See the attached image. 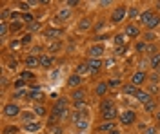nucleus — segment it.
Returning <instances> with one entry per match:
<instances>
[{"label":"nucleus","mask_w":160,"mask_h":134,"mask_svg":"<svg viewBox=\"0 0 160 134\" xmlns=\"http://www.w3.org/2000/svg\"><path fill=\"white\" fill-rule=\"evenodd\" d=\"M137 122V114H135V111H131V109H128V111H124V113L120 114V123L122 125H133Z\"/></svg>","instance_id":"nucleus-1"},{"label":"nucleus","mask_w":160,"mask_h":134,"mask_svg":"<svg viewBox=\"0 0 160 134\" xmlns=\"http://www.w3.org/2000/svg\"><path fill=\"white\" fill-rule=\"evenodd\" d=\"M126 15H128V9L124 6H118V7H115V11L111 13V22L113 24H120V22L126 18Z\"/></svg>","instance_id":"nucleus-2"},{"label":"nucleus","mask_w":160,"mask_h":134,"mask_svg":"<svg viewBox=\"0 0 160 134\" xmlns=\"http://www.w3.org/2000/svg\"><path fill=\"white\" fill-rule=\"evenodd\" d=\"M148 78H149V76H148V72L146 71H137L133 76H131L129 83H133L135 87H140V85H144V83L148 82Z\"/></svg>","instance_id":"nucleus-3"},{"label":"nucleus","mask_w":160,"mask_h":134,"mask_svg":"<svg viewBox=\"0 0 160 134\" xmlns=\"http://www.w3.org/2000/svg\"><path fill=\"white\" fill-rule=\"evenodd\" d=\"M100 116H102V120H104V122H115V120L118 118V109H117V107L106 109V111H102V113H100Z\"/></svg>","instance_id":"nucleus-4"},{"label":"nucleus","mask_w":160,"mask_h":134,"mask_svg":"<svg viewBox=\"0 0 160 134\" xmlns=\"http://www.w3.org/2000/svg\"><path fill=\"white\" fill-rule=\"evenodd\" d=\"M20 113V107L17 103H8L6 107H4V116H8V118H15V116H18Z\"/></svg>","instance_id":"nucleus-5"},{"label":"nucleus","mask_w":160,"mask_h":134,"mask_svg":"<svg viewBox=\"0 0 160 134\" xmlns=\"http://www.w3.org/2000/svg\"><path fill=\"white\" fill-rule=\"evenodd\" d=\"M104 45H100V44H95V45H91L89 47V58H97L100 60L102 58V54H104Z\"/></svg>","instance_id":"nucleus-6"},{"label":"nucleus","mask_w":160,"mask_h":134,"mask_svg":"<svg viewBox=\"0 0 160 134\" xmlns=\"http://www.w3.org/2000/svg\"><path fill=\"white\" fill-rule=\"evenodd\" d=\"M44 36H46V38H49V40H57V38L62 36V31L57 29V27H48V29L44 31Z\"/></svg>","instance_id":"nucleus-7"},{"label":"nucleus","mask_w":160,"mask_h":134,"mask_svg":"<svg viewBox=\"0 0 160 134\" xmlns=\"http://www.w3.org/2000/svg\"><path fill=\"white\" fill-rule=\"evenodd\" d=\"M108 89H109L108 82H100V83H97V87H95V94L100 96V98H104V96L108 94Z\"/></svg>","instance_id":"nucleus-8"},{"label":"nucleus","mask_w":160,"mask_h":134,"mask_svg":"<svg viewBox=\"0 0 160 134\" xmlns=\"http://www.w3.org/2000/svg\"><path fill=\"white\" fill-rule=\"evenodd\" d=\"M117 129V123L115 122H104V123L98 125V132H111V131H115Z\"/></svg>","instance_id":"nucleus-9"},{"label":"nucleus","mask_w":160,"mask_h":134,"mask_svg":"<svg viewBox=\"0 0 160 134\" xmlns=\"http://www.w3.org/2000/svg\"><path fill=\"white\" fill-rule=\"evenodd\" d=\"M26 67H28V69L40 67V56H28V58H26Z\"/></svg>","instance_id":"nucleus-10"},{"label":"nucleus","mask_w":160,"mask_h":134,"mask_svg":"<svg viewBox=\"0 0 160 134\" xmlns=\"http://www.w3.org/2000/svg\"><path fill=\"white\" fill-rule=\"evenodd\" d=\"M122 93H124V94H129V96H137V93H138V87H135L133 83H126V85H122Z\"/></svg>","instance_id":"nucleus-11"},{"label":"nucleus","mask_w":160,"mask_h":134,"mask_svg":"<svg viewBox=\"0 0 160 134\" xmlns=\"http://www.w3.org/2000/svg\"><path fill=\"white\" fill-rule=\"evenodd\" d=\"M135 98H137L140 103H144V105H146L148 102H151V94L148 93V91H140V89H138V93H137Z\"/></svg>","instance_id":"nucleus-12"},{"label":"nucleus","mask_w":160,"mask_h":134,"mask_svg":"<svg viewBox=\"0 0 160 134\" xmlns=\"http://www.w3.org/2000/svg\"><path fill=\"white\" fill-rule=\"evenodd\" d=\"M51 65H53V56H49V54H42V56H40V67L49 69Z\"/></svg>","instance_id":"nucleus-13"},{"label":"nucleus","mask_w":160,"mask_h":134,"mask_svg":"<svg viewBox=\"0 0 160 134\" xmlns=\"http://www.w3.org/2000/svg\"><path fill=\"white\" fill-rule=\"evenodd\" d=\"M80 83H82V76L75 72V74H71L69 80H68V87H78Z\"/></svg>","instance_id":"nucleus-14"},{"label":"nucleus","mask_w":160,"mask_h":134,"mask_svg":"<svg viewBox=\"0 0 160 134\" xmlns=\"http://www.w3.org/2000/svg\"><path fill=\"white\" fill-rule=\"evenodd\" d=\"M40 127H42V125H40L38 122H29V123L24 125V131H26V132H38Z\"/></svg>","instance_id":"nucleus-15"},{"label":"nucleus","mask_w":160,"mask_h":134,"mask_svg":"<svg viewBox=\"0 0 160 134\" xmlns=\"http://www.w3.org/2000/svg\"><path fill=\"white\" fill-rule=\"evenodd\" d=\"M88 65H89L91 72H97V71H100V67H102V60H97V58H89Z\"/></svg>","instance_id":"nucleus-16"},{"label":"nucleus","mask_w":160,"mask_h":134,"mask_svg":"<svg viewBox=\"0 0 160 134\" xmlns=\"http://www.w3.org/2000/svg\"><path fill=\"white\" fill-rule=\"evenodd\" d=\"M126 35H128V36H138V35H140L138 25H135V24H129V25L126 27Z\"/></svg>","instance_id":"nucleus-17"},{"label":"nucleus","mask_w":160,"mask_h":134,"mask_svg":"<svg viewBox=\"0 0 160 134\" xmlns=\"http://www.w3.org/2000/svg\"><path fill=\"white\" fill-rule=\"evenodd\" d=\"M71 98H73V102H84V100H86V91L77 89L75 93L71 94Z\"/></svg>","instance_id":"nucleus-18"},{"label":"nucleus","mask_w":160,"mask_h":134,"mask_svg":"<svg viewBox=\"0 0 160 134\" xmlns=\"http://www.w3.org/2000/svg\"><path fill=\"white\" fill-rule=\"evenodd\" d=\"M57 16H58L60 20H68L71 16V7H62V9L57 13Z\"/></svg>","instance_id":"nucleus-19"},{"label":"nucleus","mask_w":160,"mask_h":134,"mask_svg":"<svg viewBox=\"0 0 160 134\" xmlns=\"http://www.w3.org/2000/svg\"><path fill=\"white\" fill-rule=\"evenodd\" d=\"M111 107H115V102H113L111 98L102 100V102H100V113H102V111H106V109H111Z\"/></svg>","instance_id":"nucleus-20"},{"label":"nucleus","mask_w":160,"mask_h":134,"mask_svg":"<svg viewBox=\"0 0 160 134\" xmlns=\"http://www.w3.org/2000/svg\"><path fill=\"white\" fill-rule=\"evenodd\" d=\"M91 29V20L89 18H82L78 24V31H89Z\"/></svg>","instance_id":"nucleus-21"},{"label":"nucleus","mask_w":160,"mask_h":134,"mask_svg":"<svg viewBox=\"0 0 160 134\" xmlns=\"http://www.w3.org/2000/svg\"><path fill=\"white\" fill-rule=\"evenodd\" d=\"M153 16H155V15H153V11H144V13H140V22L146 25V24H148Z\"/></svg>","instance_id":"nucleus-22"},{"label":"nucleus","mask_w":160,"mask_h":134,"mask_svg":"<svg viewBox=\"0 0 160 134\" xmlns=\"http://www.w3.org/2000/svg\"><path fill=\"white\" fill-rule=\"evenodd\" d=\"M151 67L157 71L160 67V53H155V54H151Z\"/></svg>","instance_id":"nucleus-23"},{"label":"nucleus","mask_w":160,"mask_h":134,"mask_svg":"<svg viewBox=\"0 0 160 134\" xmlns=\"http://www.w3.org/2000/svg\"><path fill=\"white\" fill-rule=\"evenodd\" d=\"M88 72H91V69H89V65H88V62L86 63H78V67H77V74H88Z\"/></svg>","instance_id":"nucleus-24"},{"label":"nucleus","mask_w":160,"mask_h":134,"mask_svg":"<svg viewBox=\"0 0 160 134\" xmlns=\"http://www.w3.org/2000/svg\"><path fill=\"white\" fill-rule=\"evenodd\" d=\"M75 125H77L78 129H88V125H89V122H88V113L84 114V116H82V118H80Z\"/></svg>","instance_id":"nucleus-25"},{"label":"nucleus","mask_w":160,"mask_h":134,"mask_svg":"<svg viewBox=\"0 0 160 134\" xmlns=\"http://www.w3.org/2000/svg\"><path fill=\"white\" fill-rule=\"evenodd\" d=\"M157 25H160V16H157V15H155V16H153V18L146 24V27H148V29H155Z\"/></svg>","instance_id":"nucleus-26"},{"label":"nucleus","mask_w":160,"mask_h":134,"mask_svg":"<svg viewBox=\"0 0 160 134\" xmlns=\"http://www.w3.org/2000/svg\"><path fill=\"white\" fill-rule=\"evenodd\" d=\"M33 113L37 114V116H48V109L38 103V105H35V111H33Z\"/></svg>","instance_id":"nucleus-27"},{"label":"nucleus","mask_w":160,"mask_h":134,"mask_svg":"<svg viewBox=\"0 0 160 134\" xmlns=\"http://www.w3.org/2000/svg\"><path fill=\"white\" fill-rule=\"evenodd\" d=\"M9 31H11V29H9V25H8L6 22H0V36H2V38H6Z\"/></svg>","instance_id":"nucleus-28"},{"label":"nucleus","mask_w":160,"mask_h":134,"mask_svg":"<svg viewBox=\"0 0 160 134\" xmlns=\"http://www.w3.org/2000/svg\"><path fill=\"white\" fill-rule=\"evenodd\" d=\"M29 98L31 100H44V93L38 91V89H35V91H31L29 93Z\"/></svg>","instance_id":"nucleus-29"},{"label":"nucleus","mask_w":160,"mask_h":134,"mask_svg":"<svg viewBox=\"0 0 160 134\" xmlns=\"http://www.w3.org/2000/svg\"><path fill=\"white\" fill-rule=\"evenodd\" d=\"M17 132H18V127H15V125H6L4 131H2V134H17Z\"/></svg>","instance_id":"nucleus-30"},{"label":"nucleus","mask_w":160,"mask_h":134,"mask_svg":"<svg viewBox=\"0 0 160 134\" xmlns=\"http://www.w3.org/2000/svg\"><path fill=\"white\" fill-rule=\"evenodd\" d=\"M22 22L29 25V24H33V22H35V18H33V15H31V13H22Z\"/></svg>","instance_id":"nucleus-31"},{"label":"nucleus","mask_w":160,"mask_h":134,"mask_svg":"<svg viewBox=\"0 0 160 134\" xmlns=\"http://www.w3.org/2000/svg\"><path fill=\"white\" fill-rule=\"evenodd\" d=\"M33 78H35V74H33L31 71H28V69H26V71L20 74V80H24V82H28V80H33Z\"/></svg>","instance_id":"nucleus-32"},{"label":"nucleus","mask_w":160,"mask_h":134,"mask_svg":"<svg viewBox=\"0 0 160 134\" xmlns=\"http://www.w3.org/2000/svg\"><path fill=\"white\" fill-rule=\"evenodd\" d=\"M20 116H22V120H24L26 123H29V122H33V118H35V113H28V111H26V113H22Z\"/></svg>","instance_id":"nucleus-33"},{"label":"nucleus","mask_w":160,"mask_h":134,"mask_svg":"<svg viewBox=\"0 0 160 134\" xmlns=\"http://www.w3.org/2000/svg\"><path fill=\"white\" fill-rule=\"evenodd\" d=\"M124 44H126L124 35H117V36H115V45H117V47H124Z\"/></svg>","instance_id":"nucleus-34"},{"label":"nucleus","mask_w":160,"mask_h":134,"mask_svg":"<svg viewBox=\"0 0 160 134\" xmlns=\"http://www.w3.org/2000/svg\"><path fill=\"white\" fill-rule=\"evenodd\" d=\"M75 111H88V103L84 102H75Z\"/></svg>","instance_id":"nucleus-35"},{"label":"nucleus","mask_w":160,"mask_h":134,"mask_svg":"<svg viewBox=\"0 0 160 134\" xmlns=\"http://www.w3.org/2000/svg\"><path fill=\"white\" fill-rule=\"evenodd\" d=\"M22 25H24V22H15V24H11L9 25L11 33H18L20 29H22Z\"/></svg>","instance_id":"nucleus-36"},{"label":"nucleus","mask_w":160,"mask_h":134,"mask_svg":"<svg viewBox=\"0 0 160 134\" xmlns=\"http://www.w3.org/2000/svg\"><path fill=\"white\" fill-rule=\"evenodd\" d=\"M144 109H146L148 113H151V111H155V109H157V102H155V100H151V102H148L146 105H144Z\"/></svg>","instance_id":"nucleus-37"},{"label":"nucleus","mask_w":160,"mask_h":134,"mask_svg":"<svg viewBox=\"0 0 160 134\" xmlns=\"http://www.w3.org/2000/svg\"><path fill=\"white\" fill-rule=\"evenodd\" d=\"M22 47V40H13L9 44V49L11 51H17V49H20Z\"/></svg>","instance_id":"nucleus-38"},{"label":"nucleus","mask_w":160,"mask_h":134,"mask_svg":"<svg viewBox=\"0 0 160 134\" xmlns=\"http://www.w3.org/2000/svg\"><path fill=\"white\" fill-rule=\"evenodd\" d=\"M135 49H137L138 53H144L146 49H148V44H146V42H138V44L135 45Z\"/></svg>","instance_id":"nucleus-39"},{"label":"nucleus","mask_w":160,"mask_h":134,"mask_svg":"<svg viewBox=\"0 0 160 134\" xmlns=\"http://www.w3.org/2000/svg\"><path fill=\"white\" fill-rule=\"evenodd\" d=\"M108 85H109V87H113V89H115V87H120V85H122V82H120L118 78H111L109 82H108Z\"/></svg>","instance_id":"nucleus-40"},{"label":"nucleus","mask_w":160,"mask_h":134,"mask_svg":"<svg viewBox=\"0 0 160 134\" xmlns=\"http://www.w3.org/2000/svg\"><path fill=\"white\" fill-rule=\"evenodd\" d=\"M40 29V24L38 22H33V24H29V25H28V31L29 33H35V31H38Z\"/></svg>","instance_id":"nucleus-41"},{"label":"nucleus","mask_w":160,"mask_h":134,"mask_svg":"<svg viewBox=\"0 0 160 134\" xmlns=\"http://www.w3.org/2000/svg\"><path fill=\"white\" fill-rule=\"evenodd\" d=\"M18 67V62L15 60V58H11V60H8V69H11V71H15Z\"/></svg>","instance_id":"nucleus-42"},{"label":"nucleus","mask_w":160,"mask_h":134,"mask_svg":"<svg viewBox=\"0 0 160 134\" xmlns=\"http://www.w3.org/2000/svg\"><path fill=\"white\" fill-rule=\"evenodd\" d=\"M155 38H157V35H155L153 31H149V33H146V35H144V42H153Z\"/></svg>","instance_id":"nucleus-43"},{"label":"nucleus","mask_w":160,"mask_h":134,"mask_svg":"<svg viewBox=\"0 0 160 134\" xmlns=\"http://www.w3.org/2000/svg\"><path fill=\"white\" fill-rule=\"evenodd\" d=\"M31 40H33V35H31V33L24 35V36H22V45H26V44H31Z\"/></svg>","instance_id":"nucleus-44"},{"label":"nucleus","mask_w":160,"mask_h":134,"mask_svg":"<svg viewBox=\"0 0 160 134\" xmlns=\"http://www.w3.org/2000/svg\"><path fill=\"white\" fill-rule=\"evenodd\" d=\"M29 6H31L29 2H18V7L22 11H26V13H29Z\"/></svg>","instance_id":"nucleus-45"},{"label":"nucleus","mask_w":160,"mask_h":134,"mask_svg":"<svg viewBox=\"0 0 160 134\" xmlns=\"http://www.w3.org/2000/svg\"><path fill=\"white\" fill-rule=\"evenodd\" d=\"M11 13H13V11H9V9H6V7H4V9H2V22H6L8 16L11 18Z\"/></svg>","instance_id":"nucleus-46"},{"label":"nucleus","mask_w":160,"mask_h":134,"mask_svg":"<svg viewBox=\"0 0 160 134\" xmlns=\"http://www.w3.org/2000/svg\"><path fill=\"white\" fill-rule=\"evenodd\" d=\"M60 47H62L60 44H51V47H49L51 54H55V53H57V51H60Z\"/></svg>","instance_id":"nucleus-47"},{"label":"nucleus","mask_w":160,"mask_h":134,"mask_svg":"<svg viewBox=\"0 0 160 134\" xmlns=\"http://www.w3.org/2000/svg\"><path fill=\"white\" fill-rule=\"evenodd\" d=\"M128 13H129V16H131V18H135V16L138 15V9H137V7H131V9L128 11Z\"/></svg>","instance_id":"nucleus-48"},{"label":"nucleus","mask_w":160,"mask_h":134,"mask_svg":"<svg viewBox=\"0 0 160 134\" xmlns=\"http://www.w3.org/2000/svg\"><path fill=\"white\" fill-rule=\"evenodd\" d=\"M37 54H40V56H42V49H40V47H33V51H31V56H37Z\"/></svg>","instance_id":"nucleus-49"},{"label":"nucleus","mask_w":160,"mask_h":134,"mask_svg":"<svg viewBox=\"0 0 160 134\" xmlns=\"http://www.w3.org/2000/svg\"><path fill=\"white\" fill-rule=\"evenodd\" d=\"M149 82H153V83H158V74H157V72H153V74L149 76Z\"/></svg>","instance_id":"nucleus-50"},{"label":"nucleus","mask_w":160,"mask_h":134,"mask_svg":"<svg viewBox=\"0 0 160 134\" xmlns=\"http://www.w3.org/2000/svg\"><path fill=\"white\" fill-rule=\"evenodd\" d=\"M75 6H78V0H69L68 2V7H75Z\"/></svg>","instance_id":"nucleus-51"},{"label":"nucleus","mask_w":160,"mask_h":134,"mask_svg":"<svg viewBox=\"0 0 160 134\" xmlns=\"http://www.w3.org/2000/svg\"><path fill=\"white\" fill-rule=\"evenodd\" d=\"M102 27H104V22L100 20L98 24H97V25H95V31H100V29H102Z\"/></svg>","instance_id":"nucleus-52"},{"label":"nucleus","mask_w":160,"mask_h":134,"mask_svg":"<svg viewBox=\"0 0 160 134\" xmlns=\"http://www.w3.org/2000/svg\"><path fill=\"white\" fill-rule=\"evenodd\" d=\"M126 53V45L124 47H117V54H124Z\"/></svg>","instance_id":"nucleus-53"},{"label":"nucleus","mask_w":160,"mask_h":134,"mask_svg":"<svg viewBox=\"0 0 160 134\" xmlns=\"http://www.w3.org/2000/svg\"><path fill=\"white\" fill-rule=\"evenodd\" d=\"M24 83H26L24 80H18V82L15 83V87H17V89H20V87H24Z\"/></svg>","instance_id":"nucleus-54"},{"label":"nucleus","mask_w":160,"mask_h":134,"mask_svg":"<svg viewBox=\"0 0 160 134\" xmlns=\"http://www.w3.org/2000/svg\"><path fill=\"white\" fill-rule=\"evenodd\" d=\"M24 94H26L24 91H17V93L13 94V96H15V98H20V96H24Z\"/></svg>","instance_id":"nucleus-55"},{"label":"nucleus","mask_w":160,"mask_h":134,"mask_svg":"<svg viewBox=\"0 0 160 134\" xmlns=\"http://www.w3.org/2000/svg\"><path fill=\"white\" fill-rule=\"evenodd\" d=\"M106 38H108L106 35H100V36H95V40H97V42H100V40H106Z\"/></svg>","instance_id":"nucleus-56"},{"label":"nucleus","mask_w":160,"mask_h":134,"mask_svg":"<svg viewBox=\"0 0 160 134\" xmlns=\"http://www.w3.org/2000/svg\"><path fill=\"white\" fill-rule=\"evenodd\" d=\"M144 134H155V129H146V131H144Z\"/></svg>","instance_id":"nucleus-57"},{"label":"nucleus","mask_w":160,"mask_h":134,"mask_svg":"<svg viewBox=\"0 0 160 134\" xmlns=\"http://www.w3.org/2000/svg\"><path fill=\"white\" fill-rule=\"evenodd\" d=\"M108 134H120V131L118 129H115V131H111V132H108Z\"/></svg>","instance_id":"nucleus-58"},{"label":"nucleus","mask_w":160,"mask_h":134,"mask_svg":"<svg viewBox=\"0 0 160 134\" xmlns=\"http://www.w3.org/2000/svg\"><path fill=\"white\" fill-rule=\"evenodd\" d=\"M157 120H158V122H160V111H158V113H157Z\"/></svg>","instance_id":"nucleus-59"},{"label":"nucleus","mask_w":160,"mask_h":134,"mask_svg":"<svg viewBox=\"0 0 160 134\" xmlns=\"http://www.w3.org/2000/svg\"><path fill=\"white\" fill-rule=\"evenodd\" d=\"M157 7H158V9H160V2H157Z\"/></svg>","instance_id":"nucleus-60"}]
</instances>
